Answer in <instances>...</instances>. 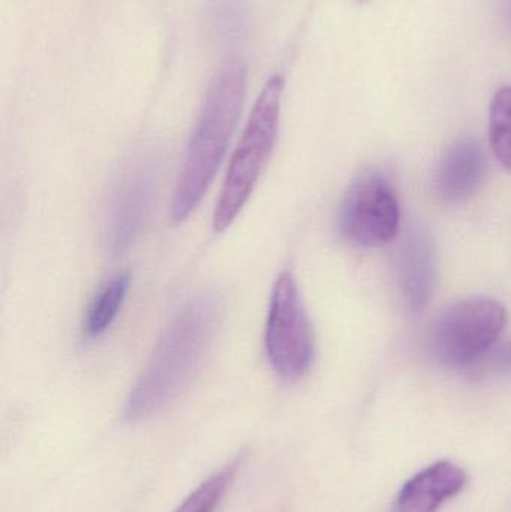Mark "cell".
<instances>
[{
    "label": "cell",
    "instance_id": "cell-1",
    "mask_svg": "<svg viewBox=\"0 0 511 512\" xmlns=\"http://www.w3.org/2000/svg\"><path fill=\"white\" fill-rule=\"evenodd\" d=\"M219 319L221 304L212 294L198 295L179 310L126 400L125 421L140 423L159 414L189 387L212 346Z\"/></svg>",
    "mask_w": 511,
    "mask_h": 512
},
{
    "label": "cell",
    "instance_id": "cell-2",
    "mask_svg": "<svg viewBox=\"0 0 511 512\" xmlns=\"http://www.w3.org/2000/svg\"><path fill=\"white\" fill-rule=\"evenodd\" d=\"M248 86V68L239 59L224 63L192 134L171 204V218L182 222L197 209L219 170L236 129Z\"/></svg>",
    "mask_w": 511,
    "mask_h": 512
},
{
    "label": "cell",
    "instance_id": "cell-3",
    "mask_svg": "<svg viewBox=\"0 0 511 512\" xmlns=\"http://www.w3.org/2000/svg\"><path fill=\"white\" fill-rule=\"evenodd\" d=\"M284 78L275 75L261 90L234 150L213 212V230H227L242 212L272 155L281 119Z\"/></svg>",
    "mask_w": 511,
    "mask_h": 512
},
{
    "label": "cell",
    "instance_id": "cell-4",
    "mask_svg": "<svg viewBox=\"0 0 511 512\" xmlns=\"http://www.w3.org/2000/svg\"><path fill=\"white\" fill-rule=\"evenodd\" d=\"M507 312L492 298H465L447 307L435 321L429 351L449 369H470L503 336Z\"/></svg>",
    "mask_w": 511,
    "mask_h": 512
},
{
    "label": "cell",
    "instance_id": "cell-5",
    "mask_svg": "<svg viewBox=\"0 0 511 512\" xmlns=\"http://www.w3.org/2000/svg\"><path fill=\"white\" fill-rule=\"evenodd\" d=\"M264 342L270 366L287 381L303 378L314 363V330L290 271H284L273 286Z\"/></svg>",
    "mask_w": 511,
    "mask_h": 512
},
{
    "label": "cell",
    "instance_id": "cell-6",
    "mask_svg": "<svg viewBox=\"0 0 511 512\" xmlns=\"http://www.w3.org/2000/svg\"><path fill=\"white\" fill-rule=\"evenodd\" d=\"M401 210L392 182L383 171L368 168L348 186L338 212L342 239L357 248H380L399 233Z\"/></svg>",
    "mask_w": 511,
    "mask_h": 512
},
{
    "label": "cell",
    "instance_id": "cell-7",
    "mask_svg": "<svg viewBox=\"0 0 511 512\" xmlns=\"http://www.w3.org/2000/svg\"><path fill=\"white\" fill-rule=\"evenodd\" d=\"M153 195V171L135 168L114 195L108 213L107 243L113 255L122 254L143 230Z\"/></svg>",
    "mask_w": 511,
    "mask_h": 512
},
{
    "label": "cell",
    "instance_id": "cell-8",
    "mask_svg": "<svg viewBox=\"0 0 511 512\" xmlns=\"http://www.w3.org/2000/svg\"><path fill=\"white\" fill-rule=\"evenodd\" d=\"M437 249L423 230L408 231L399 246V286L405 303L413 312L428 306L437 283Z\"/></svg>",
    "mask_w": 511,
    "mask_h": 512
},
{
    "label": "cell",
    "instance_id": "cell-9",
    "mask_svg": "<svg viewBox=\"0 0 511 512\" xmlns=\"http://www.w3.org/2000/svg\"><path fill=\"white\" fill-rule=\"evenodd\" d=\"M485 177V155L479 141L459 138L444 153L435 173V192L447 204H459L476 194Z\"/></svg>",
    "mask_w": 511,
    "mask_h": 512
},
{
    "label": "cell",
    "instance_id": "cell-10",
    "mask_svg": "<svg viewBox=\"0 0 511 512\" xmlns=\"http://www.w3.org/2000/svg\"><path fill=\"white\" fill-rule=\"evenodd\" d=\"M467 481L459 466L434 463L404 484L392 512H437L465 489Z\"/></svg>",
    "mask_w": 511,
    "mask_h": 512
},
{
    "label": "cell",
    "instance_id": "cell-11",
    "mask_svg": "<svg viewBox=\"0 0 511 512\" xmlns=\"http://www.w3.org/2000/svg\"><path fill=\"white\" fill-rule=\"evenodd\" d=\"M131 277L119 273L110 277L93 295L84 315L83 331L89 339L102 336L116 321L128 295Z\"/></svg>",
    "mask_w": 511,
    "mask_h": 512
},
{
    "label": "cell",
    "instance_id": "cell-12",
    "mask_svg": "<svg viewBox=\"0 0 511 512\" xmlns=\"http://www.w3.org/2000/svg\"><path fill=\"white\" fill-rule=\"evenodd\" d=\"M489 137L498 161L511 171V86L501 87L492 98Z\"/></svg>",
    "mask_w": 511,
    "mask_h": 512
},
{
    "label": "cell",
    "instance_id": "cell-13",
    "mask_svg": "<svg viewBox=\"0 0 511 512\" xmlns=\"http://www.w3.org/2000/svg\"><path fill=\"white\" fill-rule=\"evenodd\" d=\"M240 460H234L221 471L207 478L197 490L191 493L176 512H216L222 499L227 495L231 483L236 477Z\"/></svg>",
    "mask_w": 511,
    "mask_h": 512
},
{
    "label": "cell",
    "instance_id": "cell-14",
    "mask_svg": "<svg viewBox=\"0 0 511 512\" xmlns=\"http://www.w3.org/2000/svg\"><path fill=\"white\" fill-rule=\"evenodd\" d=\"M511 369V343L503 346H494L488 354L483 355L470 372L480 373V375H488V373L503 372V370Z\"/></svg>",
    "mask_w": 511,
    "mask_h": 512
}]
</instances>
